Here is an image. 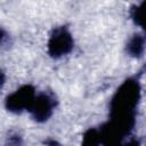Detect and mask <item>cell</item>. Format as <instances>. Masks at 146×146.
I'll use <instances>...</instances> for the list:
<instances>
[{
	"label": "cell",
	"instance_id": "obj_8",
	"mask_svg": "<svg viewBox=\"0 0 146 146\" xmlns=\"http://www.w3.org/2000/svg\"><path fill=\"white\" fill-rule=\"evenodd\" d=\"M8 41H9V36H8L7 32H6L3 29L0 27V44L3 46V44H6Z\"/></svg>",
	"mask_w": 146,
	"mask_h": 146
},
{
	"label": "cell",
	"instance_id": "obj_9",
	"mask_svg": "<svg viewBox=\"0 0 146 146\" xmlns=\"http://www.w3.org/2000/svg\"><path fill=\"white\" fill-rule=\"evenodd\" d=\"M46 145L47 146H59V144L54 139H47L46 140Z\"/></svg>",
	"mask_w": 146,
	"mask_h": 146
},
{
	"label": "cell",
	"instance_id": "obj_1",
	"mask_svg": "<svg viewBox=\"0 0 146 146\" xmlns=\"http://www.w3.org/2000/svg\"><path fill=\"white\" fill-rule=\"evenodd\" d=\"M73 38L65 26L54 30L48 42V51L52 57H62L73 49Z\"/></svg>",
	"mask_w": 146,
	"mask_h": 146
},
{
	"label": "cell",
	"instance_id": "obj_11",
	"mask_svg": "<svg viewBox=\"0 0 146 146\" xmlns=\"http://www.w3.org/2000/svg\"><path fill=\"white\" fill-rule=\"evenodd\" d=\"M121 146H139V143L137 141V140H131V141H129L128 144H125V145H121Z\"/></svg>",
	"mask_w": 146,
	"mask_h": 146
},
{
	"label": "cell",
	"instance_id": "obj_5",
	"mask_svg": "<svg viewBox=\"0 0 146 146\" xmlns=\"http://www.w3.org/2000/svg\"><path fill=\"white\" fill-rule=\"evenodd\" d=\"M100 136L96 129H89L82 140V146H100Z\"/></svg>",
	"mask_w": 146,
	"mask_h": 146
},
{
	"label": "cell",
	"instance_id": "obj_3",
	"mask_svg": "<svg viewBox=\"0 0 146 146\" xmlns=\"http://www.w3.org/2000/svg\"><path fill=\"white\" fill-rule=\"evenodd\" d=\"M55 104H56V100L52 95L48 92H41L35 96V99L33 102V105L30 112L32 113V116L35 121L43 122V121H47L52 114Z\"/></svg>",
	"mask_w": 146,
	"mask_h": 146
},
{
	"label": "cell",
	"instance_id": "obj_6",
	"mask_svg": "<svg viewBox=\"0 0 146 146\" xmlns=\"http://www.w3.org/2000/svg\"><path fill=\"white\" fill-rule=\"evenodd\" d=\"M131 17L136 24L143 26V5L133 7V9L131 10Z\"/></svg>",
	"mask_w": 146,
	"mask_h": 146
},
{
	"label": "cell",
	"instance_id": "obj_2",
	"mask_svg": "<svg viewBox=\"0 0 146 146\" xmlns=\"http://www.w3.org/2000/svg\"><path fill=\"white\" fill-rule=\"evenodd\" d=\"M35 96L36 95L32 86H23L7 97L6 107L8 111L14 113H21L24 110L30 111L35 99Z\"/></svg>",
	"mask_w": 146,
	"mask_h": 146
},
{
	"label": "cell",
	"instance_id": "obj_10",
	"mask_svg": "<svg viewBox=\"0 0 146 146\" xmlns=\"http://www.w3.org/2000/svg\"><path fill=\"white\" fill-rule=\"evenodd\" d=\"M5 81H6V76H5V73L2 71H0V90L2 88V86L5 84Z\"/></svg>",
	"mask_w": 146,
	"mask_h": 146
},
{
	"label": "cell",
	"instance_id": "obj_4",
	"mask_svg": "<svg viewBox=\"0 0 146 146\" xmlns=\"http://www.w3.org/2000/svg\"><path fill=\"white\" fill-rule=\"evenodd\" d=\"M128 52L133 57H140L144 52V38L139 34L133 35L127 46Z\"/></svg>",
	"mask_w": 146,
	"mask_h": 146
},
{
	"label": "cell",
	"instance_id": "obj_7",
	"mask_svg": "<svg viewBox=\"0 0 146 146\" xmlns=\"http://www.w3.org/2000/svg\"><path fill=\"white\" fill-rule=\"evenodd\" d=\"M7 146H23V139L19 135H10L7 139Z\"/></svg>",
	"mask_w": 146,
	"mask_h": 146
}]
</instances>
